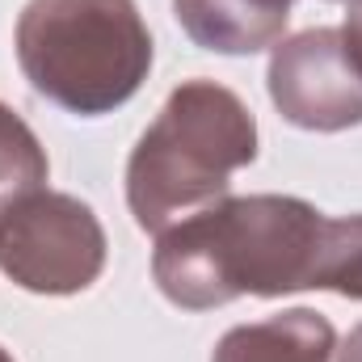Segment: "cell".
<instances>
[{
  "label": "cell",
  "instance_id": "obj_1",
  "mask_svg": "<svg viewBox=\"0 0 362 362\" xmlns=\"http://www.w3.org/2000/svg\"><path fill=\"white\" fill-rule=\"evenodd\" d=\"M320 223L325 215L295 194L219 198L160 232L152 278L185 312L312 291Z\"/></svg>",
  "mask_w": 362,
  "mask_h": 362
},
{
  "label": "cell",
  "instance_id": "obj_2",
  "mask_svg": "<svg viewBox=\"0 0 362 362\" xmlns=\"http://www.w3.org/2000/svg\"><path fill=\"white\" fill-rule=\"evenodd\" d=\"M253 160V110L215 81H181L127 160V206L144 232H165L228 198L232 173Z\"/></svg>",
  "mask_w": 362,
  "mask_h": 362
},
{
  "label": "cell",
  "instance_id": "obj_3",
  "mask_svg": "<svg viewBox=\"0 0 362 362\" xmlns=\"http://www.w3.org/2000/svg\"><path fill=\"white\" fill-rule=\"evenodd\" d=\"M13 47L30 89L81 118L127 105L152 72L135 0H30Z\"/></svg>",
  "mask_w": 362,
  "mask_h": 362
},
{
  "label": "cell",
  "instance_id": "obj_4",
  "mask_svg": "<svg viewBox=\"0 0 362 362\" xmlns=\"http://www.w3.org/2000/svg\"><path fill=\"white\" fill-rule=\"evenodd\" d=\"M0 270L34 295L89 291L105 270V228L89 202L34 189L0 211Z\"/></svg>",
  "mask_w": 362,
  "mask_h": 362
},
{
  "label": "cell",
  "instance_id": "obj_5",
  "mask_svg": "<svg viewBox=\"0 0 362 362\" xmlns=\"http://www.w3.org/2000/svg\"><path fill=\"white\" fill-rule=\"evenodd\" d=\"M270 101L291 127L350 131L362 127V72L337 25L282 38L270 51Z\"/></svg>",
  "mask_w": 362,
  "mask_h": 362
},
{
  "label": "cell",
  "instance_id": "obj_6",
  "mask_svg": "<svg viewBox=\"0 0 362 362\" xmlns=\"http://www.w3.org/2000/svg\"><path fill=\"white\" fill-rule=\"evenodd\" d=\"M181 30L202 51L219 55H257L282 42L291 4L278 0H173Z\"/></svg>",
  "mask_w": 362,
  "mask_h": 362
},
{
  "label": "cell",
  "instance_id": "obj_7",
  "mask_svg": "<svg viewBox=\"0 0 362 362\" xmlns=\"http://www.w3.org/2000/svg\"><path fill=\"white\" fill-rule=\"evenodd\" d=\"M333 325L312 308H291L282 316L228 329L211 362H333Z\"/></svg>",
  "mask_w": 362,
  "mask_h": 362
},
{
  "label": "cell",
  "instance_id": "obj_8",
  "mask_svg": "<svg viewBox=\"0 0 362 362\" xmlns=\"http://www.w3.org/2000/svg\"><path fill=\"white\" fill-rule=\"evenodd\" d=\"M47 148L38 144V135L25 127L21 114H13L0 101V211L34 189L47 185Z\"/></svg>",
  "mask_w": 362,
  "mask_h": 362
},
{
  "label": "cell",
  "instance_id": "obj_9",
  "mask_svg": "<svg viewBox=\"0 0 362 362\" xmlns=\"http://www.w3.org/2000/svg\"><path fill=\"white\" fill-rule=\"evenodd\" d=\"M312 291H333V295H346V299H362V215H341V219L325 215Z\"/></svg>",
  "mask_w": 362,
  "mask_h": 362
},
{
  "label": "cell",
  "instance_id": "obj_10",
  "mask_svg": "<svg viewBox=\"0 0 362 362\" xmlns=\"http://www.w3.org/2000/svg\"><path fill=\"white\" fill-rule=\"evenodd\" d=\"M341 38H346V47H350V59L358 64V72H362V0L350 4L346 25H341Z\"/></svg>",
  "mask_w": 362,
  "mask_h": 362
},
{
  "label": "cell",
  "instance_id": "obj_11",
  "mask_svg": "<svg viewBox=\"0 0 362 362\" xmlns=\"http://www.w3.org/2000/svg\"><path fill=\"white\" fill-rule=\"evenodd\" d=\"M333 362H362V325H354L350 337L333 350Z\"/></svg>",
  "mask_w": 362,
  "mask_h": 362
},
{
  "label": "cell",
  "instance_id": "obj_12",
  "mask_svg": "<svg viewBox=\"0 0 362 362\" xmlns=\"http://www.w3.org/2000/svg\"><path fill=\"white\" fill-rule=\"evenodd\" d=\"M0 362H13V354H8V350H4V346H0Z\"/></svg>",
  "mask_w": 362,
  "mask_h": 362
},
{
  "label": "cell",
  "instance_id": "obj_13",
  "mask_svg": "<svg viewBox=\"0 0 362 362\" xmlns=\"http://www.w3.org/2000/svg\"><path fill=\"white\" fill-rule=\"evenodd\" d=\"M278 4H295V0H278Z\"/></svg>",
  "mask_w": 362,
  "mask_h": 362
},
{
  "label": "cell",
  "instance_id": "obj_14",
  "mask_svg": "<svg viewBox=\"0 0 362 362\" xmlns=\"http://www.w3.org/2000/svg\"><path fill=\"white\" fill-rule=\"evenodd\" d=\"M350 4H354V0H350Z\"/></svg>",
  "mask_w": 362,
  "mask_h": 362
}]
</instances>
